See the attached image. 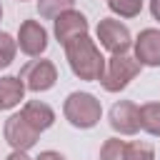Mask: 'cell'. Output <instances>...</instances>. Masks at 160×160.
Wrapping results in <instances>:
<instances>
[{
    "label": "cell",
    "mask_w": 160,
    "mask_h": 160,
    "mask_svg": "<svg viewBox=\"0 0 160 160\" xmlns=\"http://www.w3.org/2000/svg\"><path fill=\"white\" fill-rule=\"evenodd\" d=\"M20 115H22L38 132L48 130V128L55 122V112H52V108L45 105V102H40V100H30V102H25V108L20 110Z\"/></svg>",
    "instance_id": "cell-11"
},
{
    "label": "cell",
    "mask_w": 160,
    "mask_h": 160,
    "mask_svg": "<svg viewBox=\"0 0 160 160\" xmlns=\"http://www.w3.org/2000/svg\"><path fill=\"white\" fill-rule=\"evenodd\" d=\"M15 40L8 35V32H0V68H8L12 60H15Z\"/></svg>",
    "instance_id": "cell-18"
},
{
    "label": "cell",
    "mask_w": 160,
    "mask_h": 160,
    "mask_svg": "<svg viewBox=\"0 0 160 160\" xmlns=\"http://www.w3.org/2000/svg\"><path fill=\"white\" fill-rule=\"evenodd\" d=\"M20 2H25V0H20Z\"/></svg>",
    "instance_id": "cell-24"
},
{
    "label": "cell",
    "mask_w": 160,
    "mask_h": 160,
    "mask_svg": "<svg viewBox=\"0 0 160 160\" xmlns=\"http://www.w3.org/2000/svg\"><path fill=\"white\" fill-rule=\"evenodd\" d=\"M35 160H65L60 152H55V150H45V152H40Z\"/></svg>",
    "instance_id": "cell-19"
},
{
    "label": "cell",
    "mask_w": 160,
    "mask_h": 160,
    "mask_svg": "<svg viewBox=\"0 0 160 160\" xmlns=\"http://www.w3.org/2000/svg\"><path fill=\"white\" fill-rule=\"evenodd\" d=\"M18 45L25 55H40L48 48V32L38 20H25L18 32Z\"/></svg>",
    "instance_id": "cell-8"
},
{
    "label": "cell",
    "mask_w": 160,
    "mask_h": 160,
    "mask_svg": "<svg viewBox=\"0 0 160 160\" xmlns=\"http://www.w3.org/2000/svg\"><path fill=\"white\" fill-rule=\"evenodd\" d=\"M125 150H128V142L125 140L110 138L100 148V160H125Z\"/></svg>",
    "instance_id": "cell-14"
},
{
    "label": "cell",
    "mask_w": 160,
    "mask_h": 160,
    "mask_svg": "<svg viewBox=\"0 0 160 160\" xmlns=\"http://www.w3.org/2000/svg\"><path fill=\"white\" fill-rule=\"evenodd\" d=\"M78 35H88V18L78 10H65L55 18V38L65 45Z\"/></svg>",
    "instance_id": "cell-9"
},
{
    "label": "cell",
    "mask_w": 160,
    "mask_h": 160,
    "mask_svg": "<svg viewBox=\"0 0 160 160\" xmlns=\"http://www.w3.org/2000/svg\"><path fill=\"white\" fill-rule=\"evenodd\" d=\"M135 60L140 65H160V30L145 28L135 40Z\"/></svg>",
    "instance_id": "cell-10"
},
{
    "label": "cell",
    "mask_w": 160,
    "mask_h": 160,
    "mask_svg": "<svg viewBox=\"0 0 160 160\" xmlns=\"http://www.w3.org/2000/svg\"><path fill=\"white\" fill-rule=\"evenodd\" d=\"M110 128L120 135H132L140 130V108L130 100H120L110 108Z\"/></svg>",
    "instance_id": "cell-7"
},
{
    "label": "cell",
    "mask_w": 160,
    "mask_h": 160,
    "mask_svg": "<svg viewBox=\"0 0 160 160\" xmlns=\"http://www.w3.org/2000/svg\"><path fill=\"white\" fill-rule=\"evenodd\" d=\"M108 8L120 18H135L142 10V0H108Z\"/></svg>",
    "instance_id": "cell-16"
},
{
    "label": "cell",
    "mask_w": 160,
    "mask_h": 160,
    "mask_svg": "<svg viewBox=\"0 0 160 160\" xmlns=\"http://www.w3.org/2000/svg\"><path fill=\"white\" fill-rule=\"evenodd\" d=\"M38 130L20 115V112H15V115H10L8 120H5V140L12 145V150H28V148H32L35 142H38Z\"/></svg>",
    "instance_id": "cell-6"
},
{
    "label": "cell",
    "mask_w": 160,
    "mask_h": 160,
    "mask_svg": "<svg viewBox=\"0 0 160 160\" xmlns=\"http://www.w3.org/2000/svg\"><path fill=\"white\" fill-rule=\"evenodd\" d=\"M20 80L28 90L32 92H45L55 85L58 80V70L50 60H30L22 70H20Z\"/></svg>",
    "instance_id": "cell-5"
},
{
    "label": "cell",
    "mask_w": 160,
    "mask_h": 160,
    "mask_svg": "<svg viewBox=\"0 0 160 160\" xmlns=\"http://www.w3.org/2000/svg\"><path fill=\"white\" fill-rule=\"evenodd\" d=\"M22 95H25V85H22L20 78H12V75L0 78V105H2V110L15 108L22 100Z\"/></svg>",
    "instance_id": "cell-12"
},
{
    "label": "cell",
    "mask_w": 160,
    "mask_h": 160,
    "mask_svg": "<svg viewBox=\"0 0 160 160\" xmlns=\"http://www.w3.org/2000/svg\"><path fill=\"white\" fill-rule=\"evenodd\" d=\"M65 55H68L70 70L80 80H100L105 70V58L100 55V50L88 35H78L70 42H65Z\"/></svg>",
    "instance_id": "cell-1"
},
{
    "label": "cell",
    "mask_w": 160,
    "mask_h": 160,
    "mask_svg": "<svg viewBox=\"0 0 160 160\" xmlns=\"http://www.w3.org/2000/svg\"><path fill=\"white\" fill-rule=\"evenodd\" d=\"M98 40H100V45H102L105 50H110L112 55H125V52L130 50V45H132L130 30H128L122 22L112 20V18H105V20L98 22Z\"/></svg>",
    "instance_id": "cell-4"
},
{
    "label": "cell",
    "mask_w": 160,
    "mask_h": 160,
    "mask_svg": "<svg viewBox=\"0 0 160 160\" xmlns=\"http://www.w3.org/2000/svg\"><path fill=\"white\" fill-rule=\"evenodd\" d=\"M138 72H140V62H138L135 58H130L128 52H125V55H112L110 60H105V70H102V75H100L98 82H102L105 90L118 92V90H122Z\"/></svg>",
    "instance_id": "cell-3"
},
{
    "label": "cell",
    "mask_w": 160,
    "mask_h": 160,
    "mask_svg": "<svg viewBox=\"0 0 160 160\" xmlns=\"http://www.w3.org/2000/svg\"><path fill=\"white\" fill-rule=\"evenodd\" d=\"M125 160H155V150L148 142H130L125 150Z\"/></svg>",
    "instance_id": "cell-17"
},
{
    "label": "cell",
    "mask_w": 160,
    "mask_h": 160,
    "mask_svg": "<svg viewBox=\"0 0 160 160\" xmlns=\"http://www.w3.org/2000/svg\"><path fill=\"white\" fill-rule=\"evenodd\" d=\"M8 160H30V158H28L22 150H12V152L8 155Z\"/></svg>",
    "instance_id": "cell-21"
},
{
    "label": "cell",
    "mask_w": 160,
    "mask_h": 160,
    "mask_svg": "<svg viewBox=\"0 0 160 160\" xmlns=\"http://www.w3.org/2000/svg\"><path fill=\"white\" fill-rule=\"evenodd\" d=\"M0 20H2V8H0Z\"/></svg>",
    "instance_id": "cell-22"
},
{
    "label": "cell",
    "mask_w": 160,
    "mask_h": 160,
    "mask_svg": "<svg viewBox=\"0 0 160 160\" xmlns=\"http://www.w3.org/2000/svg\"><path fill=\"white\" fill-rule=\"evenodd\" d=\"M72 2H75V0H38V12L50 20V18H58L60 12L70 10Z\"/></svg>",
    "instance_id": "cell-15"
},
{
    "label": "cell",
    "mask_w": 160,
    "mask_h": 160,
    "mask_svg": "<svg viewBox=\"0 0 160 160\" xmlns=\"http://www.w3.org/2000/svg\"><path fill=\"white\" fill-rule=\"evenodd\" d=\"M62 112L70 120V125L88 130V128L98 125V120L102 115V108H100V100L90 92H70L65 105H62Z\"/></svg>",
    "instance_id": "cell-2"
},
{
    "label": "cell",
    "mask_w": 160,
    "mask_h": 160,
    "mask_svg": "<svg viewBox=\"0 0 160 160\" xmlns=\"http://www.w3.org/2000/svg\"><path fill=\"white\" fill-rule=\"evenodd\" d=\"M150 12L155 20H160V0H150Z\"/></svg>",
    "instance_id": "cell-20"
},
{
    "label": "cell",
    "mask_w": 160,
    "mask_h": 160,
    "mask_svg": "<svg viewBox=\"0 0 160 160\" xmlns=\"http://www.w3.org/2000/svg\"><path fill=\"white\" fill-rule=\"evenodd\" d=\"M0 110H2V105H0Z\"/></svg>",
    "instance_id": "cell-23"
},
{
    "label": "cell",
    "mask_w": 160,
    "mask_h": 160,
    "mask_svg": "<svg viewBox=\"0 0 160 160\" xmlns=\"http://www.w3.org/2000/svg\"><path fill=\"white\" fill-rule=\"evenodd\" d=\"M140 128L150 135H160V102H148L140 108Z\"/></svg>",
    "instance_id": "cell-13"
}]
</instances>
